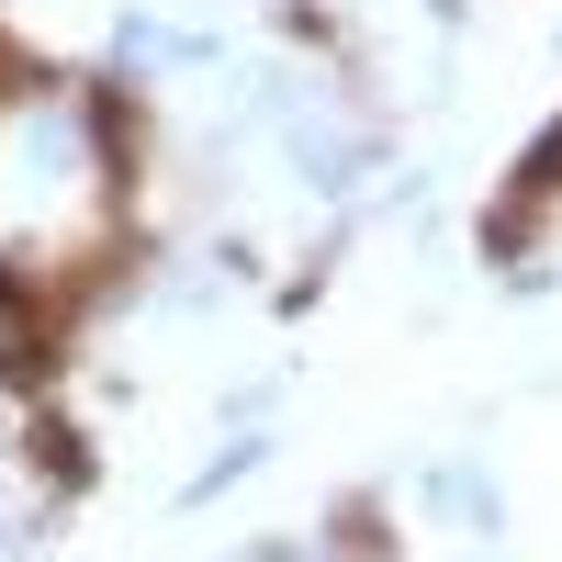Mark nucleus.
I'll return each instance as SVG.
<instances>
[{"instance_id":"1","label":"nucleus","mask_w":562,"mask_h":562,"mask_svg":"<svg viewBox=\"0 0 562 562\" xmlns=\"http://www.w3.org/2000/svg\"><path fill=\"white\" fill-rule=\"evenodd\" d=\"M113 248V124L79 79H12L0 90V270L12 281H79Z\"/></svg>"},{"instance_id":"2","label":"nucleus","mask_w":562,"mask_h":562,"mask_svg":"<svg viewBox=\"0 0 562 562\" xmlns=\"http://www.w3.org/2000/svg\"><path fill=\"white\" fill-rule=\"evenodd\" d=\"M0 371H45V293L0 270Z\"/></svg>"}]
</instances>
